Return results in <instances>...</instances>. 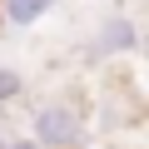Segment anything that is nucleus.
<instances>
[{"instance_id": "39448f33", "label": "nucleus", "mask_w": 149, "mask_h": 149, "mask_svg": "<svg viewBox=\"0 0 149 149\" xmlns=\"http://www.w3.org/2000/svg\"><path fill=\"white\" fill-rule=\"evenodd\" d=\"M0 149H40L35 139H15V144H0Z\"/></svg>"}, {"instance_id": "7ed1b4c3", "label": "nucleus", "mask_w": 149, "mask_h": 149, "mask_svg": "<svg viewBox=\"0 0 149 149\" xmlns=\"http://www.w3.org/2000/svg\"><path fill=\"white\" fill-rule=\"evenodd\" d=\"M104 45H134V25H129V20L104 25Z\"/></svg>"}, {"instance_id": "20e7f679", "label": "nucleus", "mask_w": 149, "mask_h": 149, "mask_svg": "<svg viewBox=\"0 0 149 149\" xmlns=\"http://www.w3.org/2000/svg\"><path fill=\"white\" fill-rule=\"evenodd\" d=\"M20 90H25V80H20V74H15V70H0V104H5V100H15Z\"/></svg>"}, {"instance_id": "f03ea898", "label": "nucleus", "mask_w": 149, "mask_h": 149, "mask_svg": "<svg viewBox=\"0 0 149 149\" xmlns=\"http://www.w3.org/2000/svg\"><path fill=\"white\" fill-rule=\"evenodd\" d=\"M50 5H55V0H0V10H5L10 25H35Z\"/></svg>"}, {"instance_id": "f257e3e1", "label": "nucleus", "mask_w": 149, "mask_h": 149, "mask_svg": "<svg viewBox=\"0 0 149 149\" xmlns=\"http://www.w3.org/2000/svg\"><path fill=\"white\" fill-rule=\"evenodd\" d=\"M35 144L40 149H74L80 144V114L70 104H45L35 114Z\"/></svg>"}]
</instances>
